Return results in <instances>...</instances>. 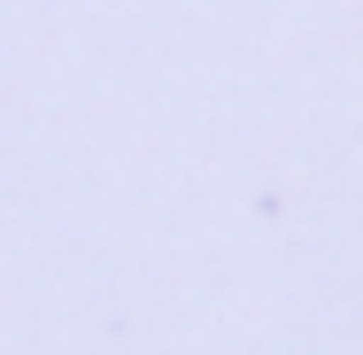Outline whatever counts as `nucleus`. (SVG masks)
I'll return each mask as SVG.
<instances>
[]
</instances>
